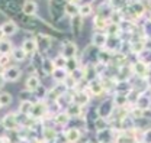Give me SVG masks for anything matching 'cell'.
<instances>
[{
	"instance_id": "31",
	"label": "cell",
	"mask_w": 151,
	"mask_h": 143,
	"mask_svg": "<svg viewBox=\"0 0 151 143\" xmlns=\"http://www.w3.org/2000/svg\"><path fill=\"white\" fill-rule=\"evenodd\" d=\"M12 59H13V62L20 64V62H25V61H28L29 58H28V55L25 54V51H23L20 46H16V48L13 49V52H12Z\"/></svg>"
},
{
	"instance_id": "18",
	"label": "cell",
	"mask_w": 151,
	"mask_h": 143,
	"mask_svg": "<svg viewBox=\"0 0 151 143\" xmlns=\"http://www.w3.org/2000/svg\"><path fill=\"white\" fill-rule=\"evenodd\" d=\"M39 4L34 0H23L22 1V13L28 18H35L39 15Z\"/></svg>"
},
{
	"instance_id": "23",
	"label": "cell",
	"mask_w": 151,
	"mask_h": 143,
	"mask_svg": "<svg viewBox=\"0 0 151 143\" xmlns=\"http://www.w3.org/2000/svg\"><path fill=\"white\" fill-rule=\"evenodd\" d=\"M34 104H35V103H34L32 100L19 101L16 111H18L20 116H23V117H31V114H32V110H34Z\"/></svg>"
},
{
	"instance_id": "16",
	"label": "cell",
	"mask_w": 151,
	"mask_h": 143,
	"mask_svg": "<svg viewBox=\"0 0 151 143\" xmlns=\"http://www.w3.org/2000/svg\"><path fill=\"white\" fill-rule=\"evenodd\" d=\"M42 85V80H41V75L37 74V75H26L25 81H23V90L35 94L37 90Z\"/></svg>"
},
{
	"instance_id": "36",
	"label": "cell",
	"mask_w": 151,
	"mask_h": 143,
	"mask_svg": "<svg viewBox=\"0 0 151 143\" xmlns=\"http://www.w3.org/2000/svg\"><path fill=\"white\" fill-rule=\"evenodd\" d=\"M52 59H54L55 68H65V67H67V61H68V59H67V58H64L60 52H58L55 56H52Z\"/></svg>"
},
{
	"instance_id": "13",
	"label": "cell",
	"mask_w": 151,
	"mask_h": 143,
	"mask_svg": "<svg viewBox=\"0 0 151 143\" xmlns=\"http://www.w3.org/2000/svg\"><path fill=\"white\" fill-rule=\"evenodd\" d=\"M51 123L55 126L57 129L60 127V130H61V132H64V130L70 126V123H71V117H70V114H68L65 110H63V111H60L57 116L52 117Z\"/></svg>"
},
{
	"instance_id": "33",
	"label": "cell",
	"mask_w": 151,
	"mask_h": 143,
	"mask_svg": "<svg viewBox=\"0 0 151 143\" xmlns=\"http://www.w3.org/2000/svg\"><path fill=\"white\" fill-rule=\"evenodd\" d=\"M12 103H13V95L9 92V91H6V90H3L1 91V94H0V107L1 108H7L12 106Z\"/></svg>"
},
{
	"instance_id": "12",
	"label": "cell",
	"mask_w": 151,
	"mask_h": 143,
	"mask_svg": "<svg viewBox=\"0 0 151 143\" xmlns=\"http://www.w3.org/2000/svg\"><path fill=\"white\" fill-rule=\"evenodd\" d=\"M19 46H20V48L25 51V54L28 55V58H29V59L38 54V43H37L35 36H28V38H23V39H22V43H20Z\"/></svg>"
},
{
	"instance_id": "24",
	"label": "cell",
	"mask_w": 151,
	"mask_h": 143,
	"mask_svg": "<svg viewBox=\"0 0 151 143\" xmlns=\"http://www.w3.org/2000/svg\"><path fill=\"white\" fill-rule=\"evenodd\" d=\"M135 106H137L138 108H141L142 111L150 110L151 108V92H150V90L141 92V95H139V98H138V101H137Z\"/></svg>"
},
{
	"instance_id": "3",
	"label": "cell",
	"mask_w": 151,
	"mask_h": 143,
	"mask_svg": "<svg viewBox=\"0 0 151 143\" xmlns=\"http://www.w3.org/2000/svg\"><path fill=\"white\" fill-rule=\"evenodd\" d=\"M47 7H48V10H47L48 18L52 25L65 18L64 1H47Z\"/></svg>"
},
{
	"instance_id": "9",
	"label": "cell",
	"mask_w": 151,
	"mask_h": 143,
	"mask_svg": "<svg viewBox=\"0 0 151 143\" xmlns=\"http://www.w3.org/2000/svg\"><path fill=\"white\" fill-rule=\"evenodd\" d=\"M132 72H134V77L147 80L151 74V65H148L142 59H135L132 61Z\"/></svg>"
},
{
	"instance_id": "19",
	"label": "cell",
	"mask_w": 151,
	"mask_h": 143,
	"mask_svg": "<svg viewBox=\"0 0 151 143\" xmlns=\"http://www.w3.org/2000/svg\"><path fill=\"white\" fill-rule=\"evenodd\" d=\"M109 36L106 35V32H92L90 35V45H93L97 49H105L106 43H108Z\"/></svg>"
},
{
	"instance_id": "11",
	"label": "cell",
	"mask_w": 151,
	"mask_h": 143,
	"mask_svg": "<svg viewBox=\"0 0 151 143\" xmlns=\"http://www.w3.org/2000/svg\"><path fill=\"white\" fill-rule=\"evenodd\" d=\"M63 132H58L55 126H48V125H44L42 126V130H41V137L44 139L45 143H57L60 134Z\"/></svg>"
},
{
	"instance_id": "35",
	"label": "cell",
	"mask_w": 151,
	"mask_h": 143,
	"mask_svg": "<svg viewBox=\"0 0 151 143\" xmlns=\"http://www.w3.org/2000/svg\"><path fill=\"white\" fill-rule=\"evenodd\" d=\"M80 67H81V61H80V58H73V59H68V61H67V67H65V70L71 74L73 71L78 70Z\"/></svg>"
},
{
	"instance_id": "17",
	"label": "cell",
	"mask_w": 151,
	"mask_h": 143,
	"mask_svg": "<svg viewBox=\"0 0 151 143\" xmlns=\"http://www.w3.org/2000/svg\"><path fill=\"white\" fill-rule=\"evenodd\" d=\"M116 134L118 132L112 129V127H108L105 130H100V132H96V142L97 143H113L116 139Z\"/></svg>"
},
{
	"instance_id": "10",
	"label": "cell",
	"mask_w": 151,
	"mask_h": 143,
	"mask_svg": "<svg viewBox=\"0 0 151 143\" xmlns=\"http://www.w3.org/2000/svg\"><path fill=\"white\" fill-rule=\"evenodd\" d=\"M86 88H87V91L90 92V95L93 98H106L108 97V92H106V90L103 87V83H102L100 78H96L93 81L87 83Z\"/></svg>"
},
{
	"instance_id": "28",
	"label": "cell",
	"mask_w": 151,
	"mask_h": 143,
	"mask_svg": "<svg viewBox=\"0 0 151 143\" xmlns=\"http://www.w3.org/2000/svg\"><path fill=\"white\" fill-rule=\"evenodd\" d=\"M132 83L131 81H116V87H115V94H124L128 95L132 91Z\"/></svg>"
},
{
	"instance_id": "1",
	"label": "cell",
	"mask_w": 151,
	"mask_h": 143,
	"mask_svg": "<svg viewBox=\"0 0 151 143\" xmlns=\"http://www.w3.org/2000/svg\"><path fill=\"white\" fill-rule=\"evenodd\" d=\"M38 43V54H41L42 56H50L51 49L54 48V42H57V39L51 33H42L39 32L35 35Z\"/></svg>"
},
{
	"instance_id": "2",
	"label": "cell",
	"mask_w": 151,
	"mask_h": 143,
	"mask_svg": "<svg viewBox=\"0 0 151 143\" xmlns=\"http://www.w3.org/2000/svg\"><path fill=\"white\" fill-rule=\"evenodd\" d=\"M1 127L4 132H18L22 129V120L18 111H7L1 117Z\"/></svg>"
},
{
	"instance_id": "30",
	"label": "cell",
	"mask_w": 151,
	"mask_h": 143,
	"mask_svg": "<svg viewBox=\"0 0 151 143\" xmlns=\"http://www.w3.org/2000/svg\"><path fill=\"white\" fill-rule=\"evenodd\" d=\"M112 98L116 108H129V103H128V97L127 95H124V94H113Z\"/></svg>"
},
{
	"instance_id": "5",
	"label": "cell",
	"mask_w": 151,
	"mask_h": 143,
	"mask_svg": "<svg viewBox=\"0 0 151 143\" xmlns=\"http://www.w3.org/2000/svg\"><path fill=\"white\" fill-rule=\"evenodd\" d=\"M96 108H97L99 117H100V119H105V120H108V122L112 119L113 114H115V111L118 110L116 106H115V103H113V98L111 95H108L106 98H103Z\"/></svg>"
},
{
	"instance_id": "6",
	"label": "cell",
	"mask_w": 151,
	"mask_h": 143,
	"mask_svg": "<svg viewBox=\"0 0 151 143\" xmlns=\"http://www.w3.org/2000/svg\"><path fill=\"white\" fill-rule=\"evenodd\" d=\"M60 54L67 59L78 58V45L74 39H64L60 42Z\"/></svg>"
},
{
	"instance_id": "32",
	"label": "cell",
	"mask_w": 151,
	"mask_h": 143,
	"mask_svg": "<svg viewBox=\"0 0 151 143\" xmlns=\"http://www.w3.org/2000/svg\"><path fill=\"white\" fill-rule=\"evenodd\" d=\"M112 59H113V54L108 49H100L99 52V64H103L106 67H109L112 64Z\"/></svg>"
},
{
	"instance_id": "7",
	"label": "cell",
	"mask_w": 151,
	"mask_h": 143,
	"mask_svg": "<svg viewBox=\"0 0 151 143\" xmlns=\"http://www.w3.org/2000/svg\"><path fill=\"white\" fill-rule=\"evenodd\" d=\"M73 91V103L80 106L83 108H89L90 107V103L93 100V97L90 95V92L87 91V88H77V90H71Z\"/></svg>"
},
{
	"instance_id": "8",
	"label": "cell",
	"mask_w": 151,
	"mask_h": 143,
	"mask_svg": "<svg viewBox=\"0 0 151 143\" xmlns=\"http://www.w3.org/2000/svg\"><path fill=\"white\" fill-rule=\"evenodd\" d=\"M0 32H1V39H13L19 32L18 22L13 19H6L0 26Z\"/></svg>"
},
{
	"instance_id": "14",
	"label": "cell",
	"mask_w": 151,
	"mask_h": 143,
	"mask_svg": "<svg viewBox=\"0 0 151 143\" xmlns=\"http://www.w3.org/2000/svg\"><path fill=\"white\" fill-rule=\"evenodd\" d=\"M68 90L65 88V85L64 84H54L50 91H48V97H47V103H57L61 97H64L65 95V92H67Z\"/></svg>"
},
{
	"instance_id": "29",
	"label": "cell",
	"mask_w": 151,
	"mask_h": 143,
	"mask_svg": "<svg viewBox=\"0 0 151 143\" xmlns=\"http://www.w3.org/2000/svg\"><path fill=\"white\" fill-rule=\"evenodd\" d=\"M16 48L13 39H1L0 41V52L1 55H12L13 49Z\"/></svg>"
},
{
	"instance_id": "38",
	"label": "cell",
	"mask_w": 151,
	"mask_h": 143,
	"mask_svg": "<svg viewBox=\"0 0 151 143\" xmlns=\"http://www.w3.org/2000/svg\"><path fill=\"white\" fill-rule=\"evenodd\" d=\"M142 143H151V129L142 132V139H141Z\"/></svg>"
},
{
	"instance_id": "21",
	"label": "cell",
	"mask_w": 151,
	"mask_h": 143,
	"mask_svg": "<svg viewBox=\"0 0 151 143\" xmlns=\"http://www.w3.org/2000/svg\"><path fill=\"white\" fill-rule=\"evenodd\" d=\"M83 31H84V19L78 15V16L71 19V35L74 39H77L81 36Z\"/></svg>"
},
{
	"instance_id": "26",
	"label": "cell",
	"mask_w": 151,
	"mask_h": 143,
	"mask_svg": "<svg viewBox=\"0 0 151 143\" xmlns=\"http://www.w3.org/2000/svg\"><path fill=\"white\" fill-rule=\"evenodd\" d=\"M68 77H70V72L65 68H55V71L51 75V80L54 81V84H64V81Z\"/></svg>"
},
{
	"instance_id": "27",
	"label": "cell",
	"mask_w": 151,
	"mask_h": 143,
	"mask_svg": "<svg viewBox=\"0 0 151 143\" xmlns=\"http://www.w3.org/2000/svg\"><path fill=\"white\" fill-rule=\"evenodd\" d=\"M96 13V7L92 1H81V6H80V16L83 19L89 18V16H93Z\"/></svg>"
},
{
	"instance_id": "34",
	"label": "cell",
	"mask_w": 151,
	"mask_h": 143,
	"mask_svg": "<svg viewBox=\"0 0 151 143\" xmlns=\"http://www.w3.org/2000/svg\"><path fill=\"white\" fill-rule=\"evenodd\" d=\"M106 35L108 36H122V31H121V25L118 23H109L108 29H106Z\"/></svg>"
},
{
	"instance_id": "25",
	"label": "cell",
	"mask_w": 151,
	"mask_h": 143,
	"mask_svg": "<svg viewBox=\"0 0 151 143\" xmlns=\"http://www.w3.org/2000/svg\"><path fill=\"white\" fill-rule=\"evenodd\" d=\"M54 71H55V64H54L52 56H44V62H42V68H41L42 75L51 77Z\"/></svg>"
},
{
	"instance_id": "20",
	"label": "cell",
	"mask_w": 151,
	"mask_h": 143,
	"mask_svg": "<svg viewBox=\"0 0 151 143\" xmlns=\"http://www.w3.org/2000/svg\"><path fill=\"white\" fill-rule=\"evenodd\" d=\"M80 6L81 1H76V0H70V1H64V10H65V16L70 19L78 16L80 13Z\"/></svg>"
},
{
	"instance_id": "22",
	"label": "cell",
	"mask_w": 151,
	"mask_h": 143,
	"mask_svg": "<svg viewBox=\"0 0 151 143\" xmlns=\"http://www.w3.org/2000/svg\"><path fill=\"white\" fill-rule=\"evenodd\" d=\"M111 20L102 18L99 15H94L92 19V28H93V32H106L108 26H109Z\"/></svg>"
},
{
	"instance_id": "15",
	"label": "cell",
	"mask_w": 151,
	"mask_h": 143,
	"mask_svg": "<svg viewBox=\"0 0 151 143\" xmlns=\"http://www.w3.org/2000/svg\"><path fill=\"white\" fill-rule=\"evenodd\" d=\"M84 133H86L84 130H81V129H78V127H71V126L67 127V129L63 132V134H64L67 143H78L83 139V134H84Z\"/></svg>"
},
{
	"instance_id": "4",
	"label": "cell",
	"mask_w": 151,
	"mask_h": 143,
	"mask_svg": "<svg viewBox=\"0 0 151 143\" xmlns=\"http://www.w3.org/2000/svg\"><path fill=\"white\" fill-rule=\"evenodd\" d=\"M23 74H25L23 70L18 64H12L1 70V81H3V84L4 83H18L22 80Z\"/></svg>"
},
{
	"instance_id": "40",
	"label": "cell",
	"mask_w": 151,
	"mask_h": 143,
	"mask_svg": "<svg viewBox=\"0 0 151 143\" xmlns=\"http://www.w3.org/2000/svg\"><path fill=\"white\" fill-rule=\"evenodd\" d=\"M150 92H151V88H150Z\"/></svg>"
},
{
	"instance_id": "37",
	"label": "cell",
	"mask_w": 151,
	"mask_h": 143,
	"mask_svg": "<svg viewBox=\"0 0 151 143\" xmlns=\"http://www.w3.org/2000/svg\"><path fill=\"white\" fill-rule=\"evenodd\" d=\"M129 116L137 122V120H141L144 117V111L141 108H138L137 106H134V107H129Z\"/></svg>"
},
{
	"instance_id": "39",
	"label": "cell",
	"mask_w": 151,
	"mask_h": 143,
	"mask_svg": "<svg viewBox=\"0 0 151 143\" xmlns=\"http://www.w3.org/2000/svg\"><path fill=\"white\" fill-rule=\"evenodd\" d=\"M148 20H150V22H151V13H150V15H148Z\"/></svg>"
}]
</instances>
